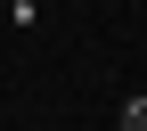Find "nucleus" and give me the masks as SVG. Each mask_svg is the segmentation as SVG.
I'll list each match as a JSON object with an SVG mask.
<instances>
[{"label": "nucleus", "instance_id": "2", "mask_svg": "<svg viewBox=\"0 0 147 131\" xmlns=\"http://www.w3.org/2000/svg\"><path fill=\"white\" fill-rule=\"evenodd\" d=\"M33 8H41V0H8V16H16V25H33Z\"/></svg>", "mask_w": 147, "mask_h": 131}, {"label": "nucleus", "instance_id": "1", "mask_svg": "<svg viewBox=\"0 0 147 131\" xmlns=\"http://www.w3.org/2000/svg\"><path fill=\"white\" fill-rule=\"evenodd\" d=\"M115 131H147V98H123V115H115Z\"/></svg>", "mask_w": 147, "mask_h": 131}]
</instances>
